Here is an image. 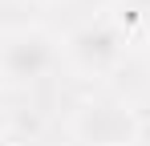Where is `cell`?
I'll list each match as a JSON object with an SVG mask.
<instances>
[{
  "mask_svg": "<svg viewBox=\"0 0 150 146\" xmlns=\"http://www.w3.org/2000/svg\"><path fill=\"white\" fill-rule=\"evenodd\" d=\"M61 61V45L45 28H16L0 41V77L8 85H37Z\"/></svg>",
  "mask_w": 150,
  "mask_h": 146,
  "instance_id": "1",
  "label": "cell"
},
{
  "mask_svg": "<svg viewBox=\"0 0 150 146\" xmlns=\"http://www.w3.org/2000/svg\"><path fill=\"white\" fill-rule=\"evenodd\" d=\"M73 134L85 146H130L138 142L142 122L126 101H85L73 118Z\"/></svg>",
  "mask_w": 150,
  "mask_h": 146,
  "instance_id": "2",
  "label": "cell"
},
{
  "mask_svg": "<svg viewBox=\"0 0 150 146\" xmlns=\"http://www.w3.org/2000/svg\"><path fill=\"white\" fill-rule=\"evenodd\" d=\"M122 49H126V37L118 24L110 21H89V24H77L73 33L65 37V57L73 61L77 69L85 73H110L118 61H122Z\"/></svg>",
  "mask_w": 150,
  "mask_h": 146,
  "instance_id": "3",
  "label": "cell"
},
{
  "mask_svg": "<svg viewBox=\"0 0 150 146\" xmlns=\"http://www.w3.org/2000/svg\"><path fill=\"white\" fill-rule=\"evenodd\" d=\"M126 8L134 16H150V0H126Z\"/></svg>",
  "mask_w": 150,
  "mask_h": 146,
  "instance_id": "4",
  "label": "cell"
},
{
  "mask_svg": "<svg viewBox=\"0 0 150 146\" xmlns=\"http://www.w3.org/2000/svg\"><path fill=\"white\" fill-rule=\"evenodd\" d=\"M0 146H12V142H8V134H4V130H0Z\"/></svg>",
  "mask_w": 150,
  "mask_h": 146,
  "instance_id": "5",
  "label": "cell"
},
{
  "mask_svg": "<svg viewBox=\"0 0 150 146\" xmlns=\"http://www.w3.org/2000/svg\"><path fill=\"white\" fill-rule=\"evenodd\" d=\"M33 4H57V0H33Z\"/></svg>",
  "mask_w": 150,
  "mask_h": 146,
  "instance_id": "6",
  "label": "cell"
}]
</instances>
